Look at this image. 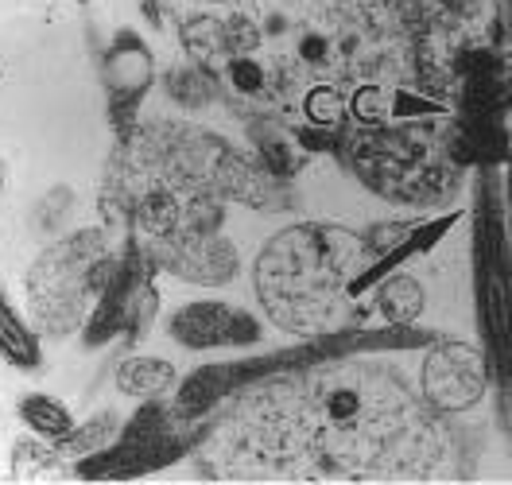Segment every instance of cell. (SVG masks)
Segmentation results:
<instances>
[{"label":"cell","instance_id":"6da1fadb","mask_svg":"<svg viewBox=\"0 0 512 485\" xmlns=\"http://www.w3.org/2000/svg\"><path fill=\"white\" fill-rule=\"evenodd\" d=\"M171 365L167 361H156V357H140V361H128L121 365V373H117V381L125 392H140V396H148V392H160V388L171 385Z\"/></svg>","mask_w":512,"mask_h":485},{"label":"cell","instance_id":"7a4b0ae2","mask_svg":"<svg viewBox=\"0 0 512 485\" xmlns=\"http://www.w3.org/2000/svg\"><path fill=\"white\" fill-rule=\"evenodd\" d=\"M20 412H24V420L32 423L39 435H47V439H63L66 431L74 427L70 412H66L59 400H51V396H28V400L20 404Z\"/></svg>","mask_w":512,"mask_h":485}]
</instances>
